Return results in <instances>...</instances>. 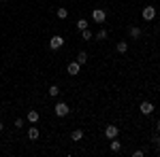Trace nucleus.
I'll return each instance as SVG.
<instances>
[{"instance_id": "obj_1", "label": "nucleus", "mask_w": 160, "mask_h": 157, "mask_svg": "<svg viewBox=\"0 0 160 157\" xmlns=\"http://www.w3.org/2000/svg\"><path fill=\"white\" fill-rule=\"evenodd\" d=\"M62 47H64V38H62L60 34H53L51 40H49V49L51 51H58V49H62Z\"/></svg>"}, {"instance_id": "obj_2", "label": "nucleus", "mask_w": 160, "mask_h": 157, "mask_svg": "<svg viewBox=\"0 0 160 157\" xmlns=\"http://www.w3.org/2000/svg\"><path fill=\"white\" fill-rule=\"evenodd\" d=\"M53 113H56L58 117H66V115L71 113V109H68V104H66V102H58V104L53 106Z\"/></svg>"}, {"instance_id": "obj_3", "label": "nucleus", "mask_w": 160, "mask_h": 157, "mask_svg": "<svg viewBox=\"0 0 160 157\" xmlns=\"http://www.w3.org/2000/svg\"><path fill=\"white\" fill-rule=\"evenodd\" d=\"M141 15H143L145 21H154V17H156V7H145V9L141 11Z\"/></svg>"}, {"instance_id": "obj_4", "label": "nucleus", "mask_w": 160, "mask_h": 157, "mask_svg": "<svg viewBox=\"0 0 160 157\" xmlns=\"http://www.w3.org/2000/svg\"><path fill=\"white\" fill-rule=\"evenodd\" d=\"M92 19H94L96 24H102V21L107 19V13L102 11V9H94V11H92Z\"/></svg>"}, {"instance_id": "obj_5", "label": "nucleus", "mask_w": 160, "mask_h": 157, "mask_svg": "<svg viewBox=\"0 0 160 157\" xmlns=\"http://www.w3.org/2000/svg\"><path fill=\"white\" fill-rule=\"evenodd\" d=\"M118 134H120V127H118V125H107V127H105V136H107V138H118Z\"/></svg>"}, {"instance_id": "obj_6", "label": "nucleus", "mask_w": 160, "mask_h": 157, "mask_svg": "<svg viewBox=\"0 0 160 157\" xmlns=\"http://www.w3.org/2000/svg\"><path fill=\"white\" fill-rule=\"evenodd\" d=\"M139 110H141L143 115H152V113H154V104L145 100V102H141V104H139Z\"/></svg>"}, {"instance_id": "obj_7", "label": "nucleus", "mask_w": 160, "mask_h": 157, "mask_svg": "<svg viewBox=\"0 0 160 157\" xmlns=\"http://www.w3.org/2000/svg\"><path fill=\"white\" fill-rule=\"evenodd\" d=\"M79 68H81V64H77V62H68V66H66V70H68V74H71V76L79 74Z\"/></svg>"}, {"instance_id": "obj_8", "label": "nucleus", "mask_w": 160, "mask_h": 157, "mask_svg": "<svg viewBox=\"0 0 160 157\" xmlns=\"http://www.w3.org/2000/svg\"><path fill=\"white\" fill-rule=\"evenodd\" d=\"M26 119L30 121V123H38V119H41V115H38V110H28Z\"/></svg>"}, {"instance_id": "obj_9", "label": "nucleus", "mask_w": 160, "mask_h": 157, "mask_svg": "<svg viewBox=\"0 0 160 157\" xmlns=\"http://www.w3.org/2000/svg\"><path fill=\"white\" fill-rule=\"evenodd\" d=\"M38 136H41V132H38V127H34V123H32V127L28 130V138L30 140H38Z\"/></svg>"}, {"instance_id": "obj_10", "label": "nucleus", "mask_w": 160, "mask_h": 157, "mask_svg": "<svg viewBox=\"0 0 160 157\" xmlns=\"http://www.w3.org/2000/svg\"><path fill=\"white\" fill-rule=\"evenodd\" d=\"M109 149L113 151V153H118V151H122V142H120L118 138H111V145H109Z\"/></svg>"}, {"instance_id": "obj_11", "label": "nucleus", "mask_w": 160, "mask_h": 157, "mask_svg": "<svg viewBox=\"0 0 160 157\" xmlns=\"http://www.w3.org/2000/svg\"><path fill=\"white\" fill-rule=\"evenodd\" d=\"M115 49H118V53H120V55H124V53L128 51V43H126V40H120V43L115 45Z\"/></svg>"}, {"instance_id": "obj_12", "label": "nucleus", "mask_w": 160, "mask_h": 157, "mask_svg": "<svg viewBox=\"0 0 160 157\" xmlns=\"http://www.w3.org/2000/svg\"><path fill=\"white\" fill-rule=\"evenodd\" d=\"M75 62L83 66V64H86V62H88V53H86V51H79V53H77V60H75Z\"/></svg>"}, {"instance_id": "obj_13", "label": "nucleus", "mask_w": 160, "mask_h": 157, "mask_svg": "<svg viewBox=\"0 0 160 157\" xmlns=\"http://www.w3.org/2000/svg\"><path fill=\"white\" fill-rule=\"evenodd\" d=\"M81 138H83V132H81V130H73V132H71V140H75V142H79Z\"/></svg>"}, {"instance_id": "obj_14", "label": "nucleus", "mask_w": 160, "mask_h": 157, "mask_svg": "<svg viewBox=\"0 0 160 157\" xmlns=\"http://www.w3.org/2000/svg\"><path fill=\"white\" fill-rule=\"evenodd\" d=\"M56 15H58V19H66V17H68V9H66V7H60V9L56 11Z\"/></svg>"}, {"instance_id": "obj_15", "label": "nucleus", "mask_w": 160, "mask_h": 157, "mask_svg": "<svg viewBox=\"0 0 160 157\" xmlns=\"http://www.w3.org/2000/svg\"><path fill=\"white\" fill-rule=\"evenodd\" d=\"M128 34H130L132 38H139V36H141V28H137V25L128 28Z\"/></svg>"}, {"instance_id": "obj_16", "label": "nucleus", "mask_w": 160, "mask_h": 157, "mask_svg": "<svg viewBox=\"0 0 160 157\" xmlns=\"http://www.w3.org/2000/svg\"><path fill=\"white\" fill-rule=\"evenodd\" d=\"M58 94H60V87H58V85H51V87H49V96L51 98H58Z\"/></svg>"}, {"instance_id": "obj_17", "label": "nucleus", "mask_w": 160, "mask_h": 157, "mask_svg": "<svg viewBox=\"0 0 160 157\" xmlns=\"http://www.w3.org/2000/svg\"><path fill=\"white\" fill-rule=\"evenodd\" d=\"M107 36H109V34H107V30H98V32H96V40H105Z\"/></svg>"}, {"instance_id": "obj_18", "label": "nucleus", "mask_w": 160, "mask_h": 157, "mask_svg": "<svg viewBox=\"0 0 160 157\" xmlns=\"http://www.w3.org/2000/svg\"><path fill=\"white\" fill-rule=\"evenodd\" d=\"M81 38H83V40H90V38H92V32H90V30H81Z\"/></svg>"}, {"instance_id": "obj_19", "label": "nucleus", "mask_w": 160, "mask_h": 157, "mask_svg": "<svg viewBox=\"0 0 160 157\" xmlns=\"http://www.w3.org/2000/svg\"><path fill=\"white\" fill-rule=\"evenodd\" d=\"M86 28H88L86 19H79V21H77V30H86Z\"/></svg>"}, {"instance_id": "obj_20", "label": "nucleus", "mask_w": 160, "mask_h": 157, "mask_svg": "<svg viewBox=\"0 0 160 157\" xmlns=\"http://www.w3.org/2000/svg\"><path fill=\"white\" fill-rule=\"evenodd\" d=\"M15 127H17V130L24 127V119H15Z\"/></svg>"}, {"instance_id": "obj_21", "label": "nucleus", "mask_w": 160, "mask_h": 157, "mask_svg": "<svg viewBox=\"0 0 160 157\" xmlns=\"http://www.w3.org/2000/svg\"><path fill=\"white\" fill-rule=\"evenodd\" d=\"M143 155H145V153H143V151H141V149H137L135 153H132V157H143Z\"/></svg>"}, {"instance_id": "obj_22", "label": "nucleus", "mask_w": 160, "mask_h": 157, "mask_svg": "<svg viewBox=\"0 0 160 157\" xmlns=\"http://www.w3.org/2000/svg\"><path fill=\"white\" fill-rule=\"evenodd\" d=\"M152 142H154V145H160V136H158V134H156V136H152Z\"/></svg>"}, {"instance_id": "obj_23", "label": "nucleus", "mask_w": 160, "mask_h": 157, "mask_svg": "<svg viewBox=\"0 0 160 157\" xmlns=\"http://www.w3.org/2000/svg\"><path fill=\"white\" fill-rule=\"evenodd\" d=\"M156 130H158V132H160V121H158V123H156Z\"/></svg>"}, {"instance_id": "obj_24", "label": "nucleus", "mask_w": 160, "mask_h": 157, "mask_svg": "<svg viewBox=\"0 0 160 157\" xmlns=\"http://www.w3.org/2000/svg\"><path fill=\"white\" fill-rule=\"evenodd\" d=\"M2 130H4V125H2V121H0V132H2Z\"/></svg>"}, {"instance_id": "obj_25", "label": "nucleus", "mask_w": 160, "mask_h": 157, "mask_svg": "<svg viewBox=\"0 0 160 157\" xmlns=\"http://www.w3.org/2000/svg\"><path fill=\"white\" fill-rule=\"evenodd\" d=\"M0 113H2V109H0Z\"/></svg>"}]
</instances>
